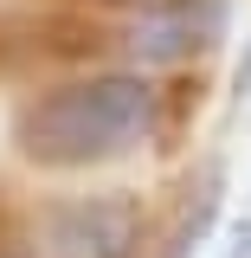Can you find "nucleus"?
I'll use <instances>...</instances> for the list:
<instances>
[{
    "mask_svg": "<svg viewBox=\"0 0 251 258\" xmlns=\"http://www.w3.org/2000/svg\"><path fill=\"white\" fill-rule=\"evenodd\" d=\"M142 245V213L129 200H71L45 220V258H135Z\"/></svg>",
    "mask_w": 251,
    "mask_h": 258,
    "instance_id": "f03ea898",
    "label": "nucleus"
},
{
    "mask_svg": "<svg viewBox=\"0 0 251 258\" xmlns=\"http://www.w3.org/2000/svg\"><path fill=\"white\" fill-rule=\"evenodd\" d=\"M213 39H219V0H174L129 26V45L142 58H187V52H206Z\"/></svg>",
    "mask_w": 251,
    "mask_h": 258,
    "instance_id": "7ed1b4c3",
    "label": "nucleus"
},
{
    "mask_svg": "<svg viewBox=\"0 0 251 258\" xmlns=\"http://www.w3.org/2000/svg\"><path fill=\"white\" fill-rule=\"evenodd\" d=\"M213 213H219V174L200 187V200H193V213L181 220V232H174V245H168V258H193L200 252V239H206V226H213Z\"/></svg>",
    "mask_w": 251,
    "mask_h": 258,
    "instance_id": "20e7f679",
    "label": "nucleus"
},
{
    "mask_svg": "<svg viewBox=\"0 0 251 258\" xmlns=\"http://www.w3.org/2000/svg\"><path fill=\"white\" fill-rule=\"evenodd\" d=\"M155 110L161 97L142 71H91L32 97L13 123V142L39 168H97L142 149L155 136Z\"/></svg>",
    "mask_w": 251,
    "mask_h": 258,
    "instance_id": "f257e3e1",
    "label": "nucleus"
}]
</instances>
